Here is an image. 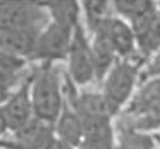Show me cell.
I'll use <instances>...</instances> for the list:
<instances>
[{
  "instance_id": "cell-1",
  "label": "cell",
  "mask_w": 160,
  "mask_h": 149,
  "mask_svg": "<svg viewBox=\"0 0 160 149\" xmlns=\"http://www.w3.org/2000/svg\"><path fill=\"white\" fill-rule=\"evenodd\" d=\"M32 100L35 117L54 126L65 104V73L56 64L40 63L32 71Z\"/></svg>"
},
{
  "instance_id": "cell-2",
  "label": "cell",
  "mask_w": 160,
  "mask_h": 149,
  "mask_svg": "<svg viewBox=\"0 0 160 149\" xmlns=\"http://www.w3.org/2000/svg\"><path fill=\"white\" fill-rule=\"evenodd\" d=\"M115 123L148 133L160 131V80L142 81Z\"/></svg>"
},
{
  "instance_id": "cell-3",
  "label": "cell",
  "mask_w": 160,
  "mask_h": 149,
  "mask_svg": "<svg viewBox=\"0 0 160 149\" xmlns=\"http://www.w3.org/2000/svg\"><path fill=\"white\" fill-rule=\"evenodd\" d=\"M146 62L140 55L120 59L101 82L100 91L117 118L120 115L141 83V72Z\"/></svg>"
},
{
  "instance_id": "cell-4",
  "label": "cell",
  "mask_w": 160,
  "mask_h": 149,
  "mask_svg": "<svg viewBox=\"0 0 160 149\" xmlns=\"http://www.w3.org/2000/svg\"><path fill=\"white\" fill-rule=\"evenodd\" d=\"M66 62V74L76 86H88L94 82L98 83L91 37L82 21L75 27Z\"/></svg>"
},
{
  "instance_id": "cell-5",
  "label": "cell",
  "mask_w": 160,
  "mask_h": 149,
  "mask_svg": "<svg viewBox=\"0 0 160 149\" xmlns=\"http://www.w3.org/2000/svg\"><path fill=\"white\" fill-rule=\"evenodd\" d=\"M49 21L43 3L0 1V30L44 29Z\"/></svg>"
},
{
  "instance_id": "cell-6",
  "label": "cell",
  "mask_w": 160,
  "mask_h": 149,
  "mask_svg": "<svg viewBox=\"0 0 160 149\" xmlns=\"http://www.w3.org/2000/svg\"><path fill=\"white\" fill-rule=\"evenodd\" d=\"M75 27L51 19L40 33L30 61L54 64L66 61Z\"/></svg>"
},
{
  "instance_id": "cell-7",
  "label": "cell",
  "mask_w": 160,
  "mask_h": 149,
  "mask_svg": "<svg viewBox=\"0 0 160 149\" xmlns=\"http://www.w3.org/2000/svg\"><path fill=\"white\" fill-rule=\"evenodd\" d=\"M94 35L101 36L107 40L119 59H132L139 55L132 27L117 15H112L105 19L91 36Z\"/></svg>"
},
{
  "instance_id": "cell-8",
  "label": "cell",
  "mask_w": 160,
  "mask_h": 149,
  "mask_svg": "<svg viewBox=\"0 0 160 149\" xmlns=\"http://www.w3.org/2000/svg\"><path fill=\"white\" fill-rule=\"evenodd\" d=\"M54 140H56L54 126L35 117L24 127L12 131L10 136L3 137L0 140V148L39 149Z\"/></svg>"
},
{
  "instance_id": "cell-9",
  "label": "cell",
  "mask_w": 160,
  "mask_h": 149,
  "mask_svg": "<svg viewBox=\"0 0 160 149\" xmlns=\"http://www.w3.org/2000/svg\"><path fill=\"white\" fill-rule=\"evenodd\" d=\"M9 131L18 130L35 118L32 100V71L2 106Z\"/></svg>"
},
{
  "instance_id": "cell-10",
  "label": "cell",
  "mask_w": 160,
  "mask_h": 149,
  "mask_svg": "<svg viewBox=\"0 0 160 149\" xmlns=\"http://www.w3.org/2000/svg\"><path fill=\"white\" fill-rule=\"evenodd\" d=\"M136 37L138 54L146 63L160 48V1L152 10L130 25Z\"/></svg>"
},
{
  "instance_id": "cell-11",
  "label": "cell",
  "mask_w": 160,
  "mask_h": 149,
  "mask_svg": "<svg viewBox=\"0 0 160 149\" xmlns=\"http://www.w3.org/2000/svg\"><path fill=\"white\" fill-rule=\"evenodd\" d=\"M43 29L0 30V52L19 59H32Z\"/></svg>"
},
{
  "instance_id": "cell-12",
  "label": "cell",
  "mask_w": 160,
  "mask_h": 149,
  "mask_svg": "<svg viewBox=\"0 0 160 149\" xmlns=\"http://www.w3.org/2000/svg\"><path fill=\"white\" fill-rule=\"evenodd\" d=\"M56 139L63 145L78 149L84 141V127L76 110L65 98L64 108L56 122L54 123Z\"/></svg>"
},
{
  "instance_id": "cell-13",
  "label": "cell",
  "mask_w": 160,
  "mask_h": 149,
  "mask_svg": "<svg viewBox=\"0 0 160 149\" xmlns=\"http://www.w3.org/2000/svg\"><path fill=\"white\" fill-rule=\"evenodd\" d=\"M27 61L0 52V89L12 91L26 79Z\"/></svg>"
},
{
  "instance_id": "cell-14",
  "label": "cell",
  "mask_w": 160,
  "mask_h": 149,
  "mask_svg": "<svg viewBox=\"0 0 160 149\" xmlns=\"http://www.w3.org/2000/svg\"><path fill=\"white\" fill-rule=\"evenodd\" d=\"M91 47L93 54L94 67H95L98 84H101L103 79L111 71L118 61H120L113 48L105 39L94 35L91 36Z\"/></svg>"
},
{
  "instance_id": "cell-15",
  "label": "cell",
  "mask_w": 160,
  "mask_h": 149,
  "mask_svg": "<svg viewBox=\"0 0 160 149\" xmlns=\"http://www.w3.org/2000/svg\"><path fill=\"white\" fill-rule=\"evenodd\" d=\"M115 149H157L158 141L152 133L139 131L115 123Z\"/></svg>"
},
{
  "instance_id": "cell-16",
  "label": "cell",
  "mask_w": 160,
  "mask_h": 149,
  "mask_svg": "<svg viewBox=\"0 0 160 149\" xmlns=\"http://www.w3.org/2000/svg\"><path fill=\"white\" fill-rule=\"evenodd\" d=\"M81 7L83 17L82 23L90 36L105 19L114 15L112 1H84L81 3Z\"/></svg>"
},
{
  "instance_id": "cell-17",
  "label": "cell",
  "mask_w": 160,
  "mask_h": 149,
  "mask_svg": "<svg viewBox=\"0 0 160 149\" xmlns=\"http://www.w3.org/2000/svg\"><path fill=\"white\" fill-rule=\"evenodd\" d=\"M52 20L64 23L69 26H78L82 21V7L76 1H51L43 3Z\"/></svg>"
},
{
  "instance_id": "cell-18",
  "label": "cell",
  "mask_w": 160,
  "mask_h": 149,
  "mask_svg": "<svg viewBox=\"0 0 160 149\" xmlns=\"http://www.w3.org/2000/svg\"><path fill=\"white\" fill-rule=\"evenodd\" d=\"M157 1L149 0H117L112 1L113 13L129 24H132L139 18L155 8Z\"/></svg>"
},
{
  "instance_id": "cell-19",
  "label": "cell",
  "mask_w": 160,
  "mask_h": 149,
  "mask_svg": "<svg viewBox=\"0 0 160 149\" xmlns=\"http://www.w3.org/2000/svg\"><path fill=\"white\" fill-rule=\"evenodd\" d=\"M146 80H160V48L144 64L141 72V82Z\"/></svg>"
},
{
  "instance_id": "cell-20",
  "label": "cell",
  "mask_w": 160,
  "mask_h": 149,
  "mask_svg": "<svg viewBox=\"0 0 160 149\" xmlns=\"http://www.w3.org/2000/svg\"><path fill=\"white\" fill-rule=\"evenodd\" d=\"M7 131H9L8 123H7V120H6V117L3 115L2 108L0 106V140L6 136Z\"/></svg>"
},
{
  "instance_id": "cell-21",
  "label": "cell",
  "mask_w": 160,
  "mask_h": 149,
  "mask_svg": "<svg viewBox=\"0 0 160 149\" xmlns=\"http://www.w3.org/2000/svg\"><path fill=\"white\" fill-rule=\"evenodd\" d=\"M78 149H107V148L99 146V145H95V144H93V142H90V141L84 140L82 142V145L78 147Z\"/></svg>"
},
{
  "instance_id": "cell-22",
  "label": "cell",
  "mask_w": 160,
  "mask_h": 149,
  "mask_svg": "<svg viewBox=\"0 0 160 149\" xmlns=\"http://www.w3.org/2000/svg\"><path fill=\"white\" fill-rule=\"evenodd\" d=\"M56 145H57V139L52 141V142H49V144L45 145V146L40 147L39 149H56Z\"/></svg>"
},
{
  "instance_id": "cell-23",
  "label": "cell",
  "mask_w": 160,
  "mask_h": 149,
  "mask_svg": "<svg viewBox=\"0 0 160 149\" xmlns=\"http://www.w3.org/2000/svg\"><path fill=\"white\" fill-rule=\"evenodd\" d=\"M56 149H76V148H73V147H69V146H66V145H63V144H61L58 140H57Z\"/></svg>"
},
{
  "instance_id": "cell-24",
  "label": "cell",
  "mask_w": 160,
  "mask_h": 149,
  "mask_svg": "<svg viewBox=\"0 0 160 149\" xmlns=\"http://www.w3.org/2000/svg\"><path fill=\"white\" fill-rule=\"evenodd\" d=\"M157 149H160V145H158L157 146Z\"/></svg>"
},
{
  "instance_id": "cell-25",
  "label": "cell",
  "mask_w": 160,
  "mask_h": 149,
  "mask_svg": "<svg viewBox=\"0 0 160 149\" xmlns=\"http://www.w3.org/2000/svg\"><path fill=\"white\" fill-rule=\"evenodd\" d=\"M0 149H3V148H0Z\"/></svg>"
}]
</instances>
